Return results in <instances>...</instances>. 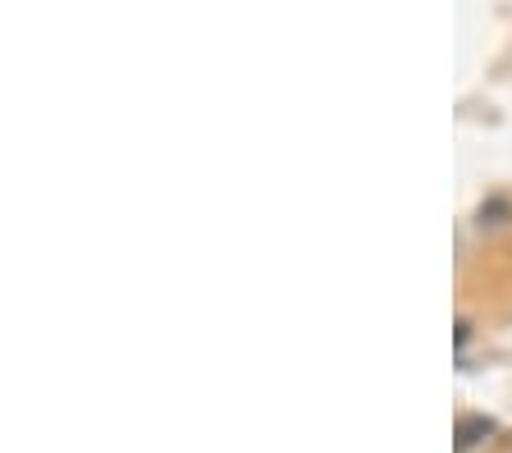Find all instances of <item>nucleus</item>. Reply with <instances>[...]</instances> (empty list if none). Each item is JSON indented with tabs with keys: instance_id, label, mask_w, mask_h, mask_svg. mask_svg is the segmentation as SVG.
Masks as SVG:
<instances>
[{
	"instance_id": "f257e3e1",
	"label": "nucleus",
	"mask_w": 512,
	"mask_h": 453,
	"mask_svg": "<svg viewBox=\"0 0 512 453\" xmlns=\"http://www.w3.org/2000/svg\"><path fill=\"white\" fill-rule=\"evenodd\" d=\"M494 431V421H485V417H467L458 426V449H471V444L480 440V435H490Z\"/></svg>"
}]
</instances>
